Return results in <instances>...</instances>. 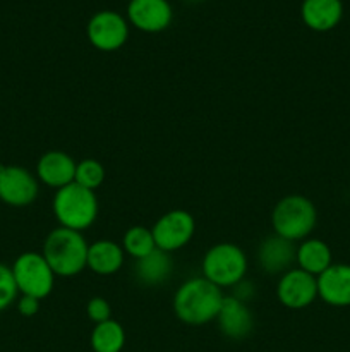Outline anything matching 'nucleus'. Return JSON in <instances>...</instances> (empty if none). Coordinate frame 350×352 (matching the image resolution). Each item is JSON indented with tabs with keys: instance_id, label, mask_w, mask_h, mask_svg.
<instances>
[{
	"instance_id": "nucleus-10",
	"label": "nucleus",
	"mask_w": 350,
	"mask_h": 352,
	"mask_svg": "<svg viewBox=\"0 0 350 352\" xmlns=\"http://www.w3.org/2000/svg\"><path fill=\"white\" fill-rule=\"evenodd\" d=\"M277 299L288 309L307 308L318 299V280L301 268H290L278 278Z\"/></svg>"
},
{
	"instance_id": "nucleus-9",
	"label": "nucleus",
	"mask_w": 350,
	"mask_h": 352,
	"mask_svg": "<svg viewBox=\"0 0 350 352\" xmlns=\"http://www.w3.org/2000/svg\"><path fill=\"white\" fill-rule=\"evenodd\" d=\"M36 175L19 165L0 164V201L12 208L33 205L40 192Z\"/></svg>"
},
{
	"instance_id": "nucleus-22",
	"label": "nucleus",
	"mask_w": 350,
	"mask_h": 352,
	"mask_svg": "<svg viewBox=\"0 0 350 352\" xmlns=\"http://www.w3.org/2000/svg\"><path fill=\"white\" fill-rule=\"evenodd\" d=\"M105 181V167L95 158H84L75 164L74 182L89 191H96Z\"/></svg>"
},
{
	"instance_id": "nucleus-27",
	"label": "nucleus",
	"mask_w": 350,
	"mask_h": 352,
	"mask_svg": "<svg viewBox=\"0 0 350 352\" xmlns=\"http://www.w3.org/2000/svg\"><path fill=\"white\" fill-rule=\"evenodd\" d=\"M185 2H201V0H185Z\"/></svg>"
},
{
	"instance_id": "nucleus-25",
	"label": "nucleus",
	"mask_w": 350,
	"mask_h": 352,
	"mask_svg": "<svg viewBox=\"0 0 350 352\" xmlns=\"http://www.w3.org/2000/svg\"><path fill=\"white\" fill-rule=\"evenodd\" d=\"M254 294H256V287H254V284L250 280H247V278H244V280H240L239 284L233 285L232 294L230 296L247 305V302L254 298Z\"/></svg>"
},
{
	"instance_id": "nucleus-14",
	"label": "nucleus",
	"mask_w": 350,
	"mask_h": 352,
	"mask_svg": "<svg viewBox=\"0 0 350 352\" xmlns=\"http://www.w3.org/2000/svg\"><path fill=\"white\" fill-rule=\"evenodd\" d=\"M78 162L62 150H50L40 157L36 164V179L51 189H60L74 182Z\"/></svg>"
},
{
	"instance_id": "nucleus-26",
	"label": "nucleus",
	"mask_w": 350,
	"mask_h": 352,
	"mask_svg": "<svg viewBox=\"0 0 350 352\" xmlns=\"http://www.w3.org/2000/svg\"><path fill=\"white\" fill-rule=\"evenodd\" d=\"M16 305L19 315L26 316V318H31V316L38 315V311H40V299L30 298V296H19Z\"/></svg>"
},
{
	"instance_id": "nucleus-5",
	"label": "nucleus",
	"mask_w": 350,
	"mask_h": 352,
	"mask_svg": "<svg viewBox=\"0 0 350 352\" xmlns=\"http://www.w3.org/2000/svg\"><path fill=\"white\" fill-rule=\"evenodd\" d=\"M247 254L233 243H218L209 248L201 261L202 277L220 289H232L246 278Z\"/></svg>"
},
{
	"instance_id": "nucleus-3",
	"label": "nucleus",
	"mask_w": 350,
	"mask_h": 352,
	"mask_svg": "<svg viewBox=\"0 0 350 352\" xmlns=\"http://www.w3.org/2000/svg\"><path fill=\"white\" fill-rule=\"evenodd\" d=\"M316 223H318V210L311 199L302 195L283 196L271 210L273 234L292 243L307 239Z\"/></svg>"
},
{
	"instance_id": "nucleus-17",
	"label": "nucleus",
	"mask_w": 350,
	"mask_h": 352,
	"mask_svg": "<svg viewBox=\"0 0 350 352\" xmlns=\"http://www.w3.org/2000/svg\"><path fill=\"white\" fill-rule=\"evenodd\" d=\"M174 272V260L170 253L161 250L151 251L146 256L134 260V277L146 287H158L167 284Z\"/></svg>"
},
{
	"instance_id": "nucleus-15",
	"label": "nucleus",
	"mask_w": 350,
	"mask_h": 352,
	"mask_svg": "<svg viewBox=\"0 0 350 352\" xmlns=\"http://www.w3.org/2000/svg\"><path fill=\"white\" fill-rule=\"evenodd\" d=\"M216 323L223 336L233 340H240L246 339L253 332L254 318L246 302L239 301L232 296H225L218 316H216Z\"/></svg>"
},
{
	"instance_id": "nucleus-24",
	"label": "nucleus",
	"mask_w": 350,
	"mask_h": 352,
	"mask_svg": "<svg viewBox=\"0 0 350 352\" xmlns=\"http://www.w3.org/2000/svg\"><path fill=\"white\" fill-rule=\"evenodd\" d=\"M86 315L91 320L93 323H102L106 322V320L112 318V306L106 301L105 298H100V296H95L88 301L86 305Z\"/></svg>"
},
{
	"instance_id": "nucleus-8",
	"label": "nucleus",
	"mask_w": 350,
	"mask_h": 352,
	"mask_svg": "<svg viewBox=\"0 0 350 352\" xmlns=\"http://www.w3.org/2000/svg\"><path fill=\"white\" fill-rule=\"evenodd\" d=\"M86 36L96 50L115 52L129 38V21L117 10H98L89 17Z\"/></svg>"
},
{
	"instance_id": "nucleus-11",
	"label": "nucleus",
	"mask_w": 350,
	"mask_h": 352,
	"mask_svg": "<svg viewBox=\"0 0 350 352\" xmlns=\"http://www.w3.org/2000/svg\"><path fill=\"white\" fill-rule=\"evenodd\" d=\"M174 19V9L168 0H129L127 21L144 33H160Z\"/></svg>"
},
{
	"instance_id": "nucleus-7",
	"label": "nucleus",
	"mask_w": 350,
	"mask_h": 352,
	"mask_svg": "<svg viewBox=\"0 0 350 352\" xmlns=\"http://www.w3.org/2000/svg\"><path fill=\"white\" fill-rule=\"evenodd\" d=\"M151 232L156 250L172 254L191 243L196 234V220L187 210H170L153 223Z\"/></svg>"
},
{
	"instance_id": "nucleus-12",
	"label": "nucleus",
	"mask_w": 350,
	"mask_h": 352,
	"mask_svg": "<svg viewBox=\"0 0 350 352\" xmlns=\"http://www.w3.org/2000/svg\"><path fill=\"white\" fill-rule=\"evenodd\" d=\"M297 244L277 234L264 237L257 246V263L268 275H281L294 268Z\"/></svg>"
},
{
	"instance_id": "nucleus-2",
	"label": "nucleus",
	"mask_w": 350,
	"mask_h": 352,
	"mask_svg": "<svg viewBox=\"0 0 350 352\" xmlns=\"http://www.w3.org/2000/svg\"><path fill=\"white\" fill-rule=\"evenodd\" d=\"M88 248V241L81 232L58 226L45 237L41 254L54 270L55 277L71 278L86 268Z\"/></svg>"
},
{
	"instance_id": "nucleus-16",
	"label": "nucleus",
	"mask_w": 350,
	"mask_h": 352,
	"mask_svg": "<svg viewBox=\"0 0 350 352\" xmlns=\"http://www.w3.org/2000/svg\"><path fill=\"white\" fill-rule=\"evenodd\" d=\"M301 17L305 26L312 31L333 30L343 17L342 0H302Z\"/></svg>"
},
{
	"instance_id": "nucleus-19",
	"label": "nucleus",
	"mask_w": 350,
	"mask_h": 352,
	"mask_svg": "<svg viewBox=\"0 0 350 352\" xmlns=\"http://www.w3.org/2000/svg\"><path fill=\"white\" fill-rule=\"evenodd\" d=\"M295 263H297V268L318 277L333 265V253L325 241L307 237L297 244Z\"/></svg>"
},
{
	"instance_id": "nucleus-4",
	"label": "nucleus",
	"mask_w": 350,
	"mask_h": 352,
	"mask_svg": "<svg viewBox=\"0 0 350 352\" xmlns=\"http://www.w3.org/2000/svg\"><path fill=\"white\" fill-rule=\"evenodd\" d=\"M51 210L58 226L82 232L95 223L100 205L95 191L72 182L55 191Z\"/></svg>"
},
{
	"instance_id": "nucleus-23",
	"label": "nucleus",
	"mask_w": 350,
	"mask_h": 352,
	"mask_svg": "<svg viewBox=\"0 0 350 352\" xmlns=\"http://www.w3.org/2000/svg\"><path fill=\"white\" fill-rule=\"evenodd\" d=\"M17 296H19V291L14 282L12 270L7 265L0 263V311L14 305L17 301Z\"/></svg>"
},
{
	"instance_id": "nucleus-20",
	"label": "nucleus",
	"mask_w": 350,
	"mask_h": 352,
	"mask_svg": "<svg viewBox=\"0 0 350 352\" xmlns=\"http://www.w3.org/2000/svg\"><path fill=\"white\" fill-rule=\"evenodd\" d=\"M89 344L95 352H120L126 346V330L113 318L96 323Z\"/></svg>"
},
{
	"instance_id": "nucleus-21",
	"label": "nucleus",
	"mask_w": 350,
	"mask_h": 352,
	"mask_svg": "<svg viewBox=\"0 0 350 352\" xmlns=\"http://www.w3.org/2000/svg\"><path fill=\"white\" fill-rule=\"evenodd\" d=\"M120 246H122L124 253L129 254L134 260H139V258L146 256L151 251L156 250L153 232H151V229H148L144 226L129 227L126 230V234H124Z\"/></svg>"
},
{
	"instance_id": "nucleus-1",
	"label": "nucleus",
	"mask_w": 350,
	"mask_h": 352,
	"mask_svg": "<svg viewBox=\"0 0 350 352\" xmlns=\"http://www.w3.org/2000/svg\"><path fill=\"white\" fill-rule=\"evenodd\" d=\"M225 299L223 289L205 277H192L182 282L174 294V313L182 323L191 327L206 325L218 316Z\"/></svg>"
},
{
	"instance_id": "nucleus-18",
	"label": "nucleus",
	"mask_w": 350,
	"mask_h": 352,
	"mask_svg": "<svg viewBox=\"0 0 350 352\" xmlns=\"http://www.w3.org/2000/svg\"><path fill=\"white\" fill-rule=\"evenodd\" d=\"M126 253L122 246L115 241L100 239L89 244L88 248V260H86V268L96 275H113L122 268Z\"/></svg>"
},
{
	"instance_id": "nucleus-13",
	"label": "nucleus",
	"mask_w": 350,
	"mask_h": 352,
	"mask_svg": "<svg viewBox=\"0 0 350 352\" xmlns=\"http://www.w3.org/2000/svg\"><path fill=\"white\" fill-rule=\"evenodd\" d=\"M318 280V298L333 308L350 306V265L333 263L326 268Z\"/></svg>"
},
{
	"instance_id": "nucleus-6",
	"label": "nucleus",
	"mask_w": 350,
	"mask_h": 352,
	"mask_svg": "<svg viewBox=\"0 0 350 352\" xmlns=\"http://www.w3.org/2000/svg\"><path fill=\"white\" fill-rule=\"evenodd\" d=\"M19 296L45 299L51 294L55 285V274L45 256L36 251L19 254L10 267Z\"/></svg>"
}]
</instances>
